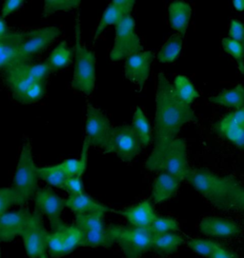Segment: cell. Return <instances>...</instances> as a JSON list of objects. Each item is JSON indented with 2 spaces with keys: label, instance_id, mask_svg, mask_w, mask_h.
Instances as JSON below:
<instances>
[{
  "label": "cell",
  "instance_id": "cell-1",
  "mask_svg": "<svg viewBox=\"0 0 244 258\" xmlns=\"http://www.w3.org/2000/svg\"><path fill=\"white\" fill-rule=\"evenodd\" d=\"M198 120L191 106L178 98L173 84L163 73H159L156 95L154 148L145 162V168L149 172H158L166 151L180 129L184 125Z\"/></svg>",
  "mask_w": 244,
  "mask_h": 258
},
{
  "label": "cell",
  "instance_id": "cell-2",
  "mask_svg": "<svg viewBox=\"0 0 244 258\" xmlns=\"http://www.w3.org/2000/svg\"><path fill=\"white\" fill-rule=\"evenodd\" d=\"M209 203L222 211L244 212V186L230 176L191 169L186 179Z\"/></svg>",
  "mask_w": 244,
  "mask_h": 258
},
{
  "label": "cell",
  "instance_id": "cell-3",
  "mask_svg": "<svg viewBox=\"0 0 244 258\" xmlns=\"http://www.w3.org/2000/svg\"><path fill=\"white\" fill-rule=\"evenodd\" d=\"M76 43L74 48V76L72 87L79 93L90 95L96 85V54L87 49L81 38V22L78 14L75 25Z\"/></svg>",
  "mask_w": 244,
  "mask_h": 258
},
{
  "label": "cell",
  "instance_id": "cell-4",
  "mask_svg": "<svg viewBox=\"0 0 244 258\" xmlns=\"http://www.w3.org/2000/svg\"><path fill=\"white\" fill-rule=\"evenodd\" d=\"M109 229L125 258H141L153 248L155 234L149 228L113 224L109 226Z\"/></svg>",
  "mask_w": 244,
  "mask_h": 258
},
{
  "label": "cell",
  "instance_id": "cell-5",
  "mask_svg": "<svg viewBox=\"0 0 244 258\" xmlns=\"http://www.w3.org/2000/svg\"><path fill=\"white\" fill-rule=\"evenodd\" d=\"M38 180L37 167L35 166L32 154V146L26 140L21 148L13 185L21 198L23 206L30 199L35 198L36 191L39 189Z\"/></svg>",
  "mask_w": 244,
  "mask_h": 258
},
{
  "label": "cell",
  "instance_id": "cell-6",
  "mask_svg": "<svg viewBox=\"0 0 244 258\" xmlns=\"http://www.w3.org/2000/svg\"><path fill=\"white\" fill-rule=\"evenodd\" d=\"M115 37L113 49L110 52L112 61L127 59L135 53L142 52L143 47L136 31V21L132 16H127L115 25Z\"/></svg>",
  "mask_w": 244,
  "mask_h": 258
},
{
  "label": "cell",
  "instance_id": "cell-7",
  "mask_svg": "<svg viewBox=\"0 0 244 258\" xmlns=\"http://www.w3.org/2000/svg\"><path fill=\"white\" fill-rule=\"evenodd\" d=\"M142 146L131 125L113 128L109 140L102 150L106 154H114L124 162L133 161L141 152Z\"/></svg>",
  "mask_w": 244,
  "mask_h": 258
},
{
  "label": "cell",
  "instance_id": "cell-8",
  "mask_svg": "<svg viewBox=\"0 0 244 258\" xmlns=\"http://www.w3.org/2000/svg\"><path fill=\"white\" fill-rule=\"evenodd\" d=\"M83 232L76 225L63 224L48 234V253L52 258L68 255L81 247Z\"/></svg>",
  "mask_w": 244,
  "mask_h": 258
},
{
  "label": "cell",
  "instance_id": "cell-9",
  "mask_svg": "<svg viewBox=\"0 0 244 258\" xmlns=\"http://www.w3.org/2000/svg\"><path fill=\"white\" fill-rule=\"evenodd\" d=\"M48 234L43 216L33 212L21 234L24 249L29 258H39L48 250Z\"/></svg>",
  "mask_w": 244,
  "mask_h": 258
},
{
  "label": "cell",
  "instance_id": "cell-10",
  "mask_svg": "<svg viewBox=\"0 0 244 258\" xmlns=\"http://www.w3.org/2000/svg\"><path fill=\"white\" fill-rule=\"evenodd\" d=\"M61 35L58 27L49 26L24 32L21 53L26 62H32Z\"/></svg>",
  "mask_w": 244,
  "mask_h": 258
},
{
  "label": "cell",
  "instance_id": "cell-11",
  "mask_svg": "<svg viewBox=\"0 0 244 258\" xmlns=\"http://www.w3.org/2000/svg\"><path fill=\"white\" fill-rule=\"evenodd\" d=\"M190 170L185 141L181 138H175L166 151L159 164L158 172H168L182 182Z\"/></svg>",
  "mask_w": 244,
  "mask_h": 258
},
{
  "label": "cell",
  "instance_id": "cell-12",
  "mask_svg": "<svg viewBox=\"0 0 244 258\" xmlns=\"http://www.w3.org/2000/svg\"><path fill=\"white\" fill-rule=\"evenodd\" d=\"M34 199L35 212L42 216L45 215L49 219L52 231L58 229L64 224L61 220V214L66 207L65 199L49 188L38 189Z\"/></svg>",
  "mask_w": 244,
  "mask_h": 258
},
{
  "label": "cell",
  "instance_id": "cell-13",
  "mask_svg": "<svg viewBox=\"0 0 244 258\" xmlns=\"http://www.w3.org/2000/svg\"><path fill=\"white\" fill-rule=\"evenodd\" d=\"M112 131L113 127L108 116L89 104L85 122V138L90 145L102 149L109 140Z\"/></svg>",
  "mask_w": 244,
  "mask_h": 258
},
{
  "label": "cell",
  "instance_id": "cell-14",
  "mask_svg": "<svg viewBox=\"0 0 244 258\" xmlns=\"http://www.w3.org/2000/svg\"><path fill=\"white\" fill-rule=\"evenodd\" d=\"M31 215L26 208L0 215V243H8L21 236Z\"/></svg>",
  "mask_w": 244,
  "mask_h": 258
},
{
  "label": "cell",
  "instance_id": "cell-15",
  "mask_svg": "<svg viewBox=\"0 0 244 258\" xmlns=\"http://www.w3.org/2000/svg\"><path fill=\"white\" fill-rule=\"evenodd\" d=\"M154 53L151 51H142L129 56L125 61V77L142 90L150 75Z\"/></svg>",
  "mask_w": 244,
  "mask_h": 258
},
{
  "label": "cell",
  "instance_id": "cell-16",
  "mask_svg": "<svg viewBox=\"0 0 244 258\" xmlns=\"http://www.w3.org/2000/svg\"><path fill=\"white\" fill-rule=\"evenodd\" d=\"M24 32H10L0 40V72L26 62L21 53V43L23 41Z\"/></svg>",
  "mask_w": 244,
  "mask_h": 258
},
{
  "label": "cell",
  "instance_id": "cell-17",
  "mask_svg": "<svg viewBox=\"0 0 244 258\" xmlns=\"http://www.w3.org/2000/svg\"><path fill=\"white\" fill-rule=\"evenodd\" d=\"M113 212L123 216L130 226L138 228H150L157 216L151 200H143L134 206Z\"/></svg>",
  "mask_w": 244,
  "mask_h": 258
},
{
  "label": "cell",
  "instance_id": "cell-18",
  "mask_svg": "<svg viewBox=\"0 0 244 258\" xmlns=\"http://www.w3.org/2000/svg\"><path fill=\"white\" fill-rule=\"evenodd\" d=\"M200 231L203 234L217 238H230L239 233V227L232 220L222 217L207 216L200 223Z\"/></svg>",
  "mask_w": 244,
  "mask_h": 258
},
{
  "label": "cell",
  "instance_id": "cell-19",
  "mask_svg": "<svg viewBox=\"0 0 244 258\" xmlns=\"http://www.w3.org/2000/svg\"><path fill=\"white\" fill-rule=\"evenodd\" d=\"M181 181L166 172H160L153 183L151 198L155 204H159L174 198Z\"/></svg>",
  "mask_w": 244,
  "mask_h": 258
},
{
  "label": "cell",
  "instance_id": "cell-20",
  "mask_svg": "<svg viewBox=\"0 0 244 258\" xmlns=\"http://www.w3.org/2000/svg\"><path fill=\"white\" fill-rule=\"evenodd\" d=\"M192 15L191 6L184 1H174L168 8V20L170 26L176 31V34L184 35L189 26Z\"/></svg>",
  "mask_w": 244,
  "mask_h": 258
},
{
  "label": "cell",
  "instance_id": "cell-21",
  "mask_svg": "<svg viewBox=\"0 0 244 258\" xmlns=\"http://www.w3.org/2000/svg\"><path fill=\"white\" fill-rule=\"evenodd\" d=\"M214 132L221 138L244 151V130L235 122L229 113L214 124Z\"/></svg>",
  "mask_w": 244,
  "mask_h": 258
},
{
  "label": "cell",
  "instance_id": "cell-22",
  "mask_svg": "<svg viewBox=\"0 0 244 258\" xmlns=\"http://www.w3.org/2000/svg\"><path fill=\"white\" fill-rule=\"evenodd\" d=\"M66 200V207L71 210L75 215H82L95 212H111L112 210L104 204L98 202L95 198L87 195L86 192L69 196Z\"/></svg>",
  "mask_w": 244,
  "mask_h": 258
},
{
  "label": "cell",
  "instance_id": "cell-23",
  "mask_svg": "<svg viewBox=\"0 0 244 258\" xmlns=\"http://www.w3.org/2000/svg\"><path fill=\"white\" fill-rule=\"evenodd\" d=\"M52 73L46 62L44 63H32L24 62L10 68L4 72V75L16 76L19 78H28L34 81L46 80V78Z\"/></svg>",
  "mask_w": 244,
  "mask_h": 258
},
{
  "label": "cell",
  "instance_id": "cell-24",
  "mask_svg": "<svg viewBox=\"0 0 244 258\" xmlns=\"http://www.w3.org/2000/svg\"><path fill=\"white\" fill-rule=\"evenodd\" d=\"M186 243L182 235L175 232H168L154 236L152 249L159 255H170L176 252V250Z\"/></svg>",
  "mask_w": 244,
  "mask_h": 258
},
{
  "label": "cell",
  "instance_id": "cell-25",
  "mask_svg": "<svg viewBox=\"0 0 244 258\" xmlns=\"http://www.w3.org/2000/svg\"><path fill=\"white\" fill-rule=\"evenodd\" d=\"M210 102L235 110L244 108V86L237 85L210 97Z\"/></svg>",
  "mask_w": 244,
  "mask_h": 258
},
{
  "label": "cell",
  "instance_id": "cell-26",
  "mask_svg": "<svg viewBox=\"0 0 244 258\" xmlns=\"http://www.w3.org/2000/svg\"><path fill=\"white\" fill-rule=\"evenodd\" d=\"M74 50L69 48L66 41H61L48 56L46 63L52 72L67 68L71 64Z\"/></svg>",
  "mask_w": 244,
  "mask_h": 258
},
{
  "label": "cell",
  "instance_id": "cell-27",
  "mask_svg": "<svg viewBox=\"0 0 244 258\" xmlns=\"http://www.w3.org/2000/svg\"><path fill=\"white\" fill-rule=\"evenodd\" d=\"M114 243L115 240H114L113 233L109 229V227H107L104 230H100V231L83 232L81 247L110 248Z\"/></svg>",
  "mask_w": 244,
  "mask_h": 258
},
{
  "label": "cell",
  "instance_id": "cell-28",
  "mask_svg": "<svg viewBox=\"0 0 244 258\" xmlns=\"http://www.w3.org/2000/svg\"><path fill=\"white\" fill-rule=\"evenodd\" d=\"M131 126L140 139L141 146H149L152 141V128L147 116L140 107H138L135 111Z\"/></svg>",
  "mask_w": 244,
  "mask_h": 258
},
{
  "label": "cell",
  "instance_id": "cell-29",
  "mask_svg": "<svg viewBox=\"0 0 244 258\" xmlns=\"http://www.w3.org/2000/svg\"><path fill=\"white\" fill-rule=\"evenodd\" d=\"M182 43L183 36L179 34H174L169 37L157 53V60L164 64L174 62L181 52Z\"/></svg>",
  "mask_w": 244,
  "mask_h": 258
},
{
  "label": "cell",
  "instance_id": "cell-30",
  "mask_svg": "<svg viewBox=\"0 0 244 258\" xmlns=\"http://www.w3.org/2000/svg\"><path fill=\"white\" fill-rule=\"evenodd\" d=\"M37 173L39 179L45 181L54 188L61 189H63L65 182L69 178L59 164L37 168Z\"/></svg>",
  "mask_w": 244,
  "mask_h": 258
},
{
  "label": "cell",
  "instance_id": "cell-31",
  "mask_svg": "<svg viewBox=\"0 0 244 258\" xmlns=\"http://www.w3.org/2000/svg\"><path fill=\"white\" fill-rule=\"evenodd\" d=\"M105 212H95L76 215V226L82 232L100 231L107 227L105 225Z\"/></svg>",
  "mask_w": 244,
  "mask_h": 258
},
{
  "label": "cell",
  "instance_id": "cell-32",
  "mask_svg": "<svg viewBox=\"0 0 244 258\" xmlns=\"http://www.w3.org/2000/svg\"><path fill=\"white\" fill-rule=\"evenodd\" d=\"M173 86L178 98L187 105H191L200 97V94L194 86L192 81L185 76L180 75L174 78Z\"/></svg>",
  "mask_w": 244,
  "mask_h": 258
},
{
  "label": "cell",
  "instance_id": "cell-33",
  "mask_svg": "<svg viewBox=\"0 0 244 258\" xmlns=\"http://www.w3.org/2000/svg\"><path fill=\"white\" fill-rule=\"evenodd\" d=\"M125 17L122 15L121 12L111 1L107 6V8L105 9L104 13L98 22L96 33L94 35V39L96 40L100 35H102L107 27L117 25Z\"/></svg>",
  "mask_w": 244,
  "mask_h": 258
},
{
  "label": "cell",
  "instance_id": "cell-34",
  "mask_svg": "<svg viewBox=\"0 0 244 258\" xmlns=\"http://www.w3.org/2000/svg\"><path fill=\"white\" fill-rule=\"evenodd\" d=\"M81 2L79 0H46L44 2L43 17H50L58 12H69L77 9Z\"/></svg>",
  "mask_w": 244,
  "mask_h": 258
},
{
  "label": "cell",
  "instance_id": "cell-35",
  "mask_svg": "<svg viewBox=\"0 0 244 258\" xmlns=\"http://www.w3.org/2000/svg\"><path fill=\"white\" fill-rule=\"evenodd\" d=\"M222 47L223 50L235 59L237 70L244 76V44L227 37L222 39Z\"/></svg>",
  "mask_w": 244,
  "mask_h": 258
},
{
  "label": "cell",
  "instance_id": "cell-36",
  "mask_svg": "<svg viewBox=\"0 0 244 258\" xmlns=\"http://www.w3.org/2000/svg\"><path fill=\"white\" fill-rule=\"evenodd\" d=\"M149 229L155 235H158V234H164L168 232H177L180 229V225L179 222L174 218L157 215Z\"/></svg>",
  "mask_w": 244,
  "mask_h": 258
},
{
  "label": "cell",
  "instance_id": "cell-37",
  "mask_svg": "<svg viewBox=\"0 0 244 258\" xmlns=\"http://www.w3.org/2000/svg\"><path fill=\"white\" fill-rule=\"evenodd\" d=\"M15 205H22L21 198L14 187L0 188V215L9 212Z\"/></svg>",
  "mask_w": 244,
  "mask_h": 258
},
{
  "label": "cell",
  "instance_id": "cell-38",
  "mask_svg": "<svg viewBox=\"0 0 244 258\" xmlns=\"http://www.w3.org/2000/svg\"><path fill=\"white\" fill-rule=\"evenodd\" d=\"M46 94V82L45 80L35 81L21 96L18 102L22 104H33L38 102Z\"/></svg>",
  "mask_w": 244,
  "mask_h": 258
},
{
  "label": "cell",
  "instance_id": "cell-39",
  "mask_svg": "<svg viewBox=\"0 0 244 258\" xmlns=\"http://www.w3.org/2000/svg\"><path fill=\"white\" fill-rule=\"evenodd\" d=\"M186 243L188 248L192 249L194 252L201 254L202 256H207L208 258L219 245L215 241L201 239V238H192V239H189Z\"/></svg>",
  "mask_w": 244,
  "mask_h": 258
},
{
  "label": "cell",
  "instance_id": "cell-40",
  "mask_svg": "<svg viewBox=\"0 0 244 258\" xmlns=\"http://www.w3.org/2000/svg\"><path fill=\"white\" fill-rule=\"evenodd\" d=\"M62 189L67 191L69 196H76V195H80V194L85 192L82 177H80V176L69 177L65 182L64 187Z\"/></svg>",
  "mask_w": 244,
  "mask_h": 258
},
{
  "label": "cell",
  "instance_id": "cell-41",
  "mask_svg": "<svg viewBox=\"0 0 244 258\" xmlns=\"http://www.w3.org/2000/svg\"><path fill=\"white\" fill-rule=\"evenodd\" d=\"M229 38L244 44V25L237 19H232L229 27Z\"/></svg>",
  "mask_w": 244,
  "mask_h": 258
},
{
  "label": "cell",
  "instance_id": "cell-42",
  "mask_svg": "<svg viewBox=\"0 0 244 258\" xmlns=\"http://www.w3.org/2000/svg\"><path fill=\"white\" fill-rule=\"evenodd\" d=\"M25 4L23 0H7L4 1L0 11V17L3 18H7L10 15L16 13Z\"/></svg>",
  "mask_w": 244,
  "mask_h": 258
},
{
  "label": "cell",
  "instance_id": "cell-43",
  "mask_svg": "<svg viewBox=\"0 0 244 258\" xmlns=\"http://www.w3.org/2000/svg\"><path fill=\"white\" fill-rule=\"evenodd\" d=\"M112 2L121 12L124 17L131 16L132 11L136 4L134 0H113Z\"/></svg>",
  "mask_w": 244,
  "mask_h": 258
},
{
  "label": "cell",
  "instance_id": "cell-44",
  "mask_svg": "<svg viewBox=\"0 0 244 258\" xmlns=\"http://www.w3.org/2000/svg\"><path fill=\"white\" fill-rule=\"evenodd\" d=\"M209 258H237V255L235 252L224 248L223 246L218 245Z\"/></svg>",
  "mask_w": 244,
  "mask_h": 258
},
{
  "label": "cell",
  "instance_id": "cell-45",
  "mask_svg": "<svg viewBox=\"0 0 244 258\" xmlns=\"http://www.w3.org/2000/svg\"><path fill=\"white\" fill-rule=\"evenodd\" d=\"M229 115L244 130V108L235 110V112H229Z\"/></svg>",
  "mask_w": 244,
  "mask_h": 258
},
{
  "label": "cell",
  "instance_id": "cell-46",
  "mask_svg": "<svg viewBox=\"0 0 244 258\" xmlns=\"http://www.w3.org/2000/svg\"><path fill=\"white\" fill-rule=\"evenodd\" d=\"M9 27L7 25V22L5 20V18L0 17V40L3 39L6 35L9 34Z\"/></svg>",
  "mask_w": 244,
  "mask_h": 258
},
{
  "label": "cell",
  "instance_id": "cell-47",
  "mask_svg": "<svg viewBox=\"0 0 244 258\" xmlns=\"http://www.w3.org/2000/svg\"><path fill=\"white\" fill-rule=\"evenodd\" d=\"M233 6L236 11L243 12L244 11V0H235L233 1Z\"/></svg>",
  "mask_w": 244,
  "mask_h": 258
},
{
  "label": "cell",
  "instance_id": "cell-48",
  "mask_svg": "<svg viewBox=\"0 0 244 258\" xmlns=\"http://www.w3.org/2000/svg\"><path fill=\"white\" fill-rule=\"evenodd\" d=\"M39 258H49V254H48L47 252H45V253H43Z\"/></svg>",
  "mask_w": 244,
  "mask_h": 258
},
{
  "label": "cell",
  "instance_id": "cell-49",
  "mask_svg": "<svg viewBox=\"0 0 244 258\" xmlns=\"http://www.w3.org/2000/svg\"><path fill=\"white\" fill-rule=\"evenodd\" d=\"M0 258H1V248H0Z\"/></svg>",
  "mask_w": 244,
  "mask_h": 258
}]
</instances>
